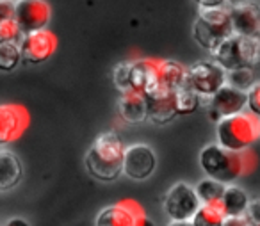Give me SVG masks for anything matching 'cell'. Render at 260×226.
I'll return each instance as SVG.
<instances>
[{"label": "cell", "mask_w": 260, "mask_h": 226, "mask_svg": "<svg viewBox=\"0 0 260 226\" xmlns=\"http://www.w3.org/2000/svg\"><path fill=\"white\" fill-rule=\"evenodd\" d=\"M119 116L126 123H143L146 119V100L141 93H123L118 102Z\"/></svg>", "instance_id": "d6986e66"}, {"label": "cell", "mask_w": 260, "mask_h": 226, "mask_svg": "<svg viewBox=\"0 0 260 226\" xmlns=\"http://www.w3.org/2000/svg\"><path fill=\"white\" fill-rule=\"evenodd\" d=\"M4 226H30V224L23 217H13V219H9Z\"/></svg>", "instance_id": "d6a6232c"}, {"label": "cell", "mask_w": 260, "mask_h": 226, "mask_svg": "<svg viewBox=\"0 0 260 226\" xmlns=\"http://www.w3.org/2000/svg\"><path fill=\"white\" fill-rule=\"evenodd\" d=\"M145 215V210L138 201L121 200L105 207L98 214L94 226H138Z\"/></svg>", "instance_id": "7c38bea8"}, {"label": "cell", "mask_w": 260, "mask_h": 226, "mask_svg": "<svg viewBox=\"0 0 260 226\" xmlns=\"http://www.w3.org/2000/svg\"><path fill=\"white\" fill-rule=\"evenodd\" d=\"M112 80H114L116 89L119 94L130 93L132 91V61H123L112 72Z\"/></svg>", "instance_id": "484cf974"}, {"label": "cell", "mask_w": 260, "mask_h": 226, "mask_svg": "<svg viewBox=\"0 0 260 226\" xmlns=\"http://www.w3.org/2000/svg\"><path fill=\"white\" fill-rule=\"evenodd\" d=\"M249 196L242 187L239 185H230L224 187V192L223 198H221V205L224 208V214L228 217H239V215H244L246 210H248V205H249Z\"/></svg>", "instance_id": "ffe728a7"}, {"label": "cell", "mask_w": 260, "mask_h": 226, "mask_svg": "<svg viewBox=\"0 0 260 226\" xmlns=\"http://www.w3.org/2000/svg\"><path fill=\"white\" fill-rule=\"evenodd\" d=\"M258 123L249 112L221 118L216 123V143L230 151H246L258 139Z\"/></svg>", "instance_id": "3957f363"}, {"label": "cell", "mask_w": 260, "mask_h": 226, "mask_svg": "<svg viewBox=\"0 0 260 226\" xmlns=\"http://www.w3.org/2000/svg\"><path fill=\"white\" fill-rule=\"evenodd\" d=\"M138 226H155V224H153V221L148 217V215H145V217H143L141 221H139Z\"/></svg>", "instance_id": "836d02e7"}, {"label": "cell", "mask_w": 260, "mask_h": 226, "mask_svg": "<svg viewBox=\"0 0 260 226\" xmlns=\"http://www.w3.org/2000/svg\"><path fill=\"white\" fill-rule=\"evenodd\" d=\"M15 20L23 34L43 30L52 20V8L47 0H16Z\"/></svg>", "instance_id": "ba28073f"}, {"label": "cell", "mask_w": 260, "mask_h": 226, "mask_svg": "<svg viewBox=\"0 0 260 226\" xmlns=\"http://www.w3.org/2000/svg\"><path fill=\"white\" fill-rule=\"evenodd\" d=\"M185 84H187V68L182 62L171 61V59H162L159 62L155 89H164L175 93V91L180 89Z\"/></svg>", "instance_id": "e0dca14e"}, {"label": "cell", "mask_w": 260, "mask_h": 226, "mask_svg": "<svg viewBox=\"0 0 260 226\" xmlns=\"http://www.w3.org/2000/svg\"><path fill=\"white\" fill-rule=\"evenodd\" d=\"M22 62V52L18 43L0 45V72H13Z\"/></svg>", "instance_id": "cb8c5ba5"}, {"label": "cell", "mask_w": 260, "mask_h": 226, "mask_svg": "<svg viewBox=\"0 0 260 226\" xmlns=\"http://www.w3.org/2000/svg\"><path fill=\"white\" fill-rule=\"evenodd\" d=\"M194 41L202 48L214 52L228 38L234 36L228 9H200V15L192 25Z\"/></svg>", "instance_id": "5b68a950"}, {"label": "cell", "mask_w": 260, "mask_h": 226, "mask_svg": "<svg viewBox=\"0 0 260 226\" xmlns=\"http://www.w3.org/2000/svg\"><path fill=\"white\" fill-rule=\"evenodd\" d=\"M246 96H248L246 109L249 111V114L260 119V80H255V84L246 91Z\"/></svg>", "instance_id": "83f0119b"}, {"label": "cell", "mask_w": 260, "mask_h": 226, "mask_svg": "<svg viewBox=\"0 0 260 226\" xmlns=\"http://www.w3.org/2000/svg\"><path fill=\"white\" fill-rule=\"evenodd\" d=\"M244 217L248 219L251 226H260V198L249 201L248 210H246Z\"/></svg>", "instance_id": "f1b7e54d"}, {"label": "cell", "mask_w": 260, "mask_h": 226, "mask_svg": "<svg viewBox=\"0 0 260 226\" xmlns=\"http://www.w3.org/2000/svg\"><path fill=\"white\" fill-rule=\"evenodd\" d=\"M30 123L27 109L20 104H0V146L18 141Z\"/></svg>", "instance_id": "8fae6325"}, {"label": "cell", "mask_w": 260, "mask_h": 226, "mask_svg": "<svg viewBox=\"0 0 260 226\" xmlns=\"http://www.w3.org/2000/svg\"><path fill=\"white\" fill-rule=\"evenodd\" d=\"M224 187H226L224 183L216 182L212 178H203L194 185V190L202 203H219L223 198Z\"/></svg>", "instance_id": "603a6c76"}, {"label": "cell", "mask_w": 260, "mask_h": 226, "mask_svg": "<svg viewBox=\"0 0 260 226\" xmlns=\"http://www.w3.org/2000/svg\"><path fill=\"white\" fill-rule=\"evenodd\" d=\"M226 84V72L214 61H200L187 68V86L203 98H210Z\"/></svg>", "instance_id": "52a82bcc"}, {"label": "cell", "mask_w": 260, "mask_h": 226, "mask_svg": "<svg viewBox=\"0 0 260 226\" xmlns=\"http://www.w3.org/2000/svg\"><path fill=\"white\" fill-rule=\"evenodd\" d=\"M168 226H192L191 221H170Z\"/></svg>", "instance_id": "e575fe53"}, {"label": "cell", "mask_w": 260, "mask_h": 226, "mask_svg": "<svg viewBox=\"0 0 260 226\" xmlns=\"http://www.w3.org/2000/svg\"><path fill=\"white\" fill-rule=\"evenodd\" d=\"M223 226H251V224H249V221L244 215H239V217H228L226 215Z\"/></svg>", "instance_id": "1f68e13d"}, {"label": "cell", "mask_w": 260, "mask_h": 226, "mask_svg": "<svg viewBox=\"0 0 260 226\" xmlns=\"http://www.w3.org/2000/svg\"><path fill=\"white\" fill-rule=\"evenodd\" d=\"M232 29L237 36H260V6L251 0H241L228 8Z\"/></svg>", "instance_id": "4fadbf2b"}, {"label": "cell", "mask_w": 260, "mask_h": 226, "mask_svg": "<svg viewBox=\"0 0 260 226\" xmlns=\"http://www.w3.org/2000/svg\"><path fill=\"white\" fill-rule=\"evenodd\" d=\"M224 219L226 214L219 201V203H202L191 222L192 226H223Z\"/></svg>", "instance_id": "44dd1931"}, {"label": "cell", "mask_w": 260, "mask_h": 226, "mask_svg": "<svg viewBox=\"0 0 260 226\" xmlns=\"http://www.w3.org/2000/svg\"><path fill=\"white\" fill-rule=\"evenodd\" d=\"M258 137H260V123H258Z\"/></svg>", "instance_id": "d590c367"}, {"label": "cell", "mask_w": 260, "mask_h": 226, "mask_svg": "<svg viewBox=\"0 0 260 226\" xmlns=\"http://www.w3.org/2000/svg\"><path fill=\"white\" fill-rule=\"evenodd\" d=\"M23 33L20 30L16 20H4L0 22V45H8V43H20Z\"/></svg>", "instance_id": "4316f807"}, {"label": "cell", "mask_w": 260, "mask_h": 226, "mask_svg": "<svg viewBox=\"0 0 260 226\" xmlns=\"http://www.w3.org/2000/svg\"><path fill=\"white\" fill-rule=\"evenodd\" d=\"M200 9H224L228 0H194Z\"/></svg>", "instance_id": "4dcf8cb0"}, {"label": "cell", "mask_w": 260, "mask_h": 226, "mask_svg": "<svg viewBox=\"0 0 260 226\" xmlns=\"http://www.w3.org/2000/svg\"><path fill=\"white\" fill-rule=\"evenodd\" d=\"M212 61L224 72L237 68H255L260 64V36H237L234 34L216 48Z\"/></svg>", "instance_id": "277c9868"}, {"label": "cell", "mask_w": 260, "mask_h": 226, "mask_svg": "<svg viewBox=\"0 0 260 226\" xmlns=\"http://www.w3.org/2000/svg\"><path fill=\"white\" fill-rule=\"evenodd\" d=\"M15 18V2L13 0H0V22Z\"/></svg>", "instance_id": "f546056e"}, {"label": "cell", "mask_w": 260, "mask_h": 226, "mask_svg": "<svg viewBox=\"0 0 260 226\" xmlns=\"http://www.w3.org/2000/svg\"><path fill=\"white\" fill-rule=\"evenodd\" d=\"M23 176V164L13 151L0 150V192L15 189Z\"/></svg>", "instance_id": "ac0fdd59"}, {"label": "cell", "mask_w": 260, "mask_h": 226, "mask_svg": "<svg viewBox=\"0 0 260 226\" xmlns=\"http://www.w3.org/2000/svg\"><path fill=\"white\" fill-rule=\"evenodd\" d=\"M157 157L152 146L145 143H136L125 148L123 155V175L132 180H146L153 175Z\"/></svg>", "instance_id": "30bf717a"}, {"label": "cell", "mask_w": 260, "mask_h": 226, "mask_svg": "<svg viewBox=\"0 0 260 226\" xmlns=\"http://www.w3.org/2000/svg\"><path fill=\"white\" fill-rule=\"evenodd\" d=\"M160 59H136L132 61V91L148 94L157 87V72Z\"/></svg>", "instance_id": "2e32d148"}, {"label": "cell", "mask_w": 260, "mask_h": 226, "mask_svg": "<svg viewBox=\"0 0 260 226\" xmlns=\"http://www.w3.org/2000/svg\"><path fill=\"white\" fill-rule=\"evenodd\" d=\"M175 105L178 114H192L202 107V96L185 84L175 91Z\"/></svg>", "instance_id": "7402d4cb"}, {"label": "cell", "mask_w": 260, "mask_h": 226, "mask_svg": "<svg viewBox=\"0 0 260 226\" xmlns=\"http://www.w3.org/2000/svg\"><path fill=\"white\" fill-rule=\"evenodd\" d=\"M146 100V119L153 125H168L178 116L175 105V94L171 91L153 89L145 94Z\"/></svg>", "instance_id": "5bb4252c"}, {"label": "cell", "mask_w": 260, "mask_h": 226, "mask_svg": "<svg viewBox=\"0 0 260 226\" xmlns=\"http://www.w3.org/2000/svg\"><path fill=\"white\" fill-rule=\"evenodd\" d=\"M125 144L116 132H104L96 136L86 153V169L93 178L112 182L123 173Z\"/></svg>", "instance_id": "7a4b0ae2"}, {"label": "cell", "mask_w": 260, "mask_h": 226, "mask_svg": "<svg viewBox=\"0 0 260 226\" xmlns=\"http://www.w3.org/2000/svg\"><path fill=\"white\" fill-rule=\"evenodd\" d=\"M256 158L253 151H230L217 143L207 144L200 151V166L207 178H212L224 185L242 178L253 171Z\"/></svg>", "instance_id": "6da1fadb"}, {"label": "cell", "mask_w": 260, "mask_h": 226, "mask_svg": "<svg viewBox=\"0 0 260 226\" xmlns=\"http://www.w3.org/2000/svg\"><path fill=\"white\" fill-rule=\"evenodd\" d=\"M57 43V36L50 29L23 34L18 43L20 52H22V61L29 62V64H41L55 54Z\"/></svg>", "instance_id": "9c48e42d"}, {"label": "cell", "mask_w": 260, "mask_h": 226, "mask_svg": "<svg viewBox=\"0 0 260 226\" xmlns=\"http://www.w3.org/2000/svg\"><path fill=\"white\" fill-rule=\"evenodd\" d=\"M202 207L194 187L187 182H177L164 196V212L170 221H191Z\"/></svg>", "instance_id": "8992f818"}, {"label": "cell", "mask_w": 260, "mask_h": 226, "mask_svg": "<svg viewBox=\"0 0 260 226\" xmlns=\"http://www.w3.org/2000/svg\"><path fill=\"white\" fill-rule=\"evenodd\" d=\"M226 84L239 91H248L255 84V73L251 68H237L226 72Z\"/></svg>", "instance_id": "d4e9b609"}, {"label": "cell", "mask_w": 260, "mask_h": 226, "mask_svg": "<svg viewBox=\"0 0 260 226\" xmlns=\"http://www.w3.org/2000/svg\"><path fill=\"white\" fill-rule=\"evenodd\" d=\"M246 104H248V96H246L244 91H239L224 84L219 91H216L210 96L209 109L212 116H216V119L219 121L221 118H228V116L244 112Z\"/></svg>", "instance_id": "9a60e30c"}]
</instances>
